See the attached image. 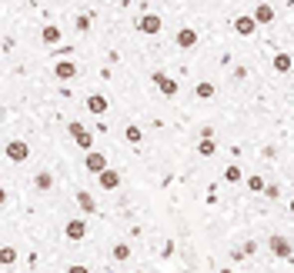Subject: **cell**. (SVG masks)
Wrapping results in <instances>:
<instances>
[{"label": "cell", "instance_id": "obj_17", "mask_svg": "<svg viewBox=\"0 0 294 273\" xmlns=\"http://www.w3.org/2000/svg\"><path fill=\"white\" fill-rule=\"evenodd\" d=\"M124 140L127 143H141V140H144V130H141L137 123H127V127H124Z\"/></svg>", "mask_w": 294, "mask_h": 273}, {"label": "cell", "instance_id": "obj_10", "mask_svg": "<svg viewBox=\"0 0 294 273\" xmlns=\"http://www.w3.org/2000/svg\"><path fill=\"white\" fill-rule=\"evenodd\" d=\"M251 17H254L258 23H264V27H268V23H274V7L268 3V0H261L258 7H254V13H251Z\"/></svg>", "mask_w": 294, "mask_h": 273}, {"label": "cell", "instance_id": "obj_11", "mask_svg": "<svg viewBox=\"0 0 294 273\" xmlns=\"http://www.w3.org/2000/svg\"><path fill=\"white\" fill-rule=\"evenodd\" d=\"M97 183H101V190H117V186H121V174L107 167L104 174H97Z\"/></svg>", "mask_w": 294, "mask_h": 273}, {"label": "cell", "instance_id": "obj_27", "mask_svg": "<svg viewBox=\"0 0 294 273\" xmlns=\"http://www.w3.org/2000/svg\"><path fill=\"white\" fill-rule=\"evenodd\" d=\"M291 213H294V197H291Z\"/></svg>", "mask_w": 294, "mask_h": 273}, {"label": "cell", "instance_id": "obj_7", "mask_svg": "<svg viewBox=\"0 0 294 273\" xmlns=\"http://www.w3.org/2000/svg\"><path fill=\"white\" fill-rule=\"evenodd\" d=\"M174 44L181 47V50H194V47H197V30H194V27H181L177 37H174Z\"/></svg>", "mask_w": 294, "mask_h": 273}, {"label": "cell", "instance_id": "obj_16", "mask_svg": "<svg viewBox=\"0 0 294 273\" xmlns=\"http://www.w3.org/2000/svg\"><path fill=\"white\" fill-rule=\"evenodd\" d=\"M241 180H244L241 167H238V164H227V167H224V183H241Z\"/></svg>", "mask_w": 294, "mask_h": 273}, {"label": "cell", "instance_id": "obj_22", "mask_svg": "<svg viewBox=\"0 0 294 273\" xmlns=\"http://www.w3.org/2000/svg\"><path fill=\"white\" fill-rule=\"evenodd\" d=\"M114 260H117V263L131 260V243H117V247H114Z\"/></svg>", "mask_w": 294, "mask_h": 273}, {"label": "cell", "instance_id": "obj_18", "mask_svg": "<svg viewBox=\"0 0 294 273\" xmlns=\"http://www.w3.org/2000/svg\"><path fill=\"white\" fill-rule=\"evenodd\" d=\"M214 153H217L214 137H211V140H201V143H197V157H204V160H207V157H214Z\"/></svg>", "mask_w": 294, "mask_h": 273}, {"label": "cell", "instance_id": "obj_4", "mask_svg": "<svg viewBox=\"0 0 294 273\" xmlns=\"http://www.w3.org/2000/svg\"><path fill=\"white\" fill-rule=\"evenodd\" d=\"M3 153H7V160H13V164H23V160L30 157V147H27L23 140H7Z\"/></svg>", "mask_w": 294, "mask_h": 273}, {"label": "cell", "instance_id": "obj_5", "mask_svg": "<svg viewBox=\"0 0 294 273\" xmlns=\"http://www.w3.org/2000/svg\"><path fill=\"white\" fill-rule=\"evenodd\" d=\"M84 167H87V174H104L107 170V157H104L101 150H87V157H84Z\"/></svg>", "mask_w": 294, "mask_h": 273}, {"label": "cell", "instance_id": "obj_12", "mask_svg": "<svg viewBox=\"0 0 294 273\" xmlns=\"http://www.w3.org/2000/svg\"><path fill=\"white\" fill-rule=\"evenodd\" d=\"M107 107H111V103H107V97H104V93H91V97H87V110H91L94 117H104V113H107Z\"/></svg>", "mask_w": 294, "mask_h": 273}, {"label": "cell", "instance_id": "obj_6", "mask_svg": "<svg viewBox=\"0 0 294 273\" xmlns=\"http://www.w3.org/2000/svg\"><path fill=\"white\" fill-rule=\"evenodd\" d=\"M160 27H164V20H160L157 13H144V17L137 20V30H141V33H150V37L160 33Z\"/></svg>", "mask_w": 294, "mask_h": 273}, {"label": "cell", "instance_id": "obj_2", "mask_svg": "<svg viewBox=\"0 0 294 273\" xmlns=\"http://www.w3.org/2000/svg\"><path fill=\"white\" fill-rule=\"evenodd\" d=\"M154 87H157L167 100H170V97H177V80H174V77H167L164 70H154Z\"/></svg>", "mask_w": 294, "mask_h": 273}, {"label": "cell", "instance_id": "obj_1", "mask_svg": "<svg viewBox=\"0 0 294 273\" xmlns=\"http://www.w3.org/2000/svg\"><path fill=\"white\" fill-rule=\"evenodd\" d=\"M268 250H271L278 260H294V243L288 240V237H281V233H274L271 240H268Z\"/></svg>", "mask_w": 294, "mask_h": 273}, {"label": "cell", "instance_id": "obj_15", "mask_svg": "<svg viewBox=\"0 0 294 273\" xmlns=\"http://www.w3.org/2000/svg\"><path fill=\"white\" fill-rule=\"evenodd\" d=\"M291 67H294L291 54H274V70L278 74H291Z\"/></svg>", "mask_w": 294, "mask_h": 273}, {"label": "cell", "instance_id": "obj_26", "mask_svg": "<svg viewBox=\"0 0 294 273\" xmlns=\"http://www.w3.org/2000/svg\"><path fill=\"white\" fill-rule=\"evenodd\" d=\"M67 273H91V270H87L84 263H70V267H67Z\"/></svg>", "mask_w": 294, "mask_h": 273}, {"label": "cell", "instance_id": "obj_25", "mask_svg": "<svg viewBox=\"0 0 294 273\" xmlns=\"http://www.w3.org/2000/svg\"><path fill=\"white\" fill-rule=\"evenodd\" d=\"M77 30H80V33H87V30H91V13L77 17Z\"/></svg>", "mask_w": 294, "mask_h": 273}, {"label": "cell", "instance_id": "obj_9", "mask_svg": "<svg viewBox=\"0 0 294 273\" xmlns=\"http://www.w3.org/2000/svg\"><path fill=\"white\" fill-rule=\"evenodd\" d=\"M54 77L57 80H74V77H77V64H74V60H57Z\"/></svg>", "mask_w": 294, "mask_h": 273}, {"label": "cell", "instance_id": "obj_3", "mask_svg": "<svg viewBox=\"0 0 294 273\" xmlns=\"http://www.w3.org/2000/svg\"><path fill=\"white\" fill-rule=\"evenodd\" d=\"M67 133L74 137V140H77V147H80V150H91V147H94V137H91V130H87L84 123H77V120H74V123L67 127Z\"/></svg>", "mask_w": 294, "mask_h": 273}, {"label": "cell", "instance_id": "obj_24", "mask_svg": "<svg viewBox=\"0 0 294 273\" xmlns=\"http://www.w3.org/2000/svg\"><path fill=\"white\" fill-rule=\"evenodd\" d=\"M13 260H17V250H13V247H3V250H0V263H3V267H10Z\"/></svg>", "mask_w": 294, "mask_h": 273}, {"label": "cell", "instance_id": "obj_20", "mask_svg": "<svg viewBox=\"0 0 294 273\" xmlns=\"http://www.w3.org/2000/svg\"><path fill=\"white\" fill-rule=\"evenodd\" d=\"M194 93H197L201 100H211V97H214V84H211V80H201V84L194 87Z\"/></svg>", "mask_w": 294, "mask_h": 273}, {"label": "cell", "instance_id": "obj_23", "mask_svg": "<svg viewBox=\"0 0 294 273\" xmlns=\"http://www.w3.org/2000/svg\"><path fill=\"white\" fill-rule=\"evenodd\" d=\"M248 190H251V193H264V190H268L264 177H248Z\"/></svg>", "mask_w": 294, "mask_h": 273}, {"label": "cell", "instance_id": "obj_19", "mask_svg": "<svg viewBox=\"0 0 294 273\" xmlns=\"http://www.w3.org/2000/svg\"><path fill=\"white\" fill-rule=\"evenodd\" d=\"M77 203H80L84 213H94V210H97V203H94V197L87 193V190H80V193H77Z\"/></svg>", "mask_w": 294, "mask_h": 273}, {"label": "cell", "instance_id": "obj_14", "mask_svg": "<svg viewBox=\"0 0 294 273\" xmlns=\"http://www.w3.org/2000/svg\"><path fill=\"white\" fill-rule=\"evenodd\" d=\"M40 40H44L47 47H54V44H60V27H57V23H47L44 30H40Z\"/></svg>", "mask_w": 294, "mask_h": 273}, {"label": "cell", "instance_id": "obj_13", "mask_svg": "<svg viewBox=\"0 0 294 273\" xmlns=\"http://www.w3.org/2000/svg\"><path fill=\"white\" fill-rule=\"evenodd\" d=\"M234 30H238V37H251L258 30V20L254 17H234Z\"/></svg>", "mask_w": 294, "mask_h": 273}, {"label": "cell", "instance_id": "obj_8", "mask_svg": "<svg viewBox=\"0 0 294 273\" xmlns=\"http://www.w3.org/2000/svg\"><path fill=\"white\" fill-rule=\"evenodd\" d=\"M64 237H67V240H84V237H87V223H84V220H67V227H64Z\"/></svg>", "mask_w": 294, "mask_h": 273}, {"label": "cell", "instance_id": "obj_21", "mask_svg": "<svg viewBox=\"0 0 294 273\" xmlns=\"http://www.w3.org/2000/svg\"><path fill=\"white\" fill-rule=\"evenodd\" d=\"M34 186L37 190H50V186H54V177L47 174V170H40V174L34 177Z\"/></svg>", "mask_w": 294, "mask_h": 273}]
</instances>
